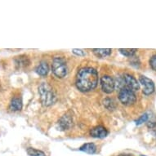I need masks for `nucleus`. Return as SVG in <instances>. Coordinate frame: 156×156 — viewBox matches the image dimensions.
<instances>
[{
  "label": "nucleus",
  "instance_id": "f257e3e1",
  "mask_svg": "<svg viewBox=\"0 0 156 156\" xmlns=\"http://www.w3.org/2000/svg\"><path fill=\"white\" fill-rule=\"evenodd\" d=\"M98 83V73L91 67H85L78 72L76 77V86L81 92L92 91Z\"/></svg>",
  "mask_w": 156,
  "mask_h": 156
},
{
  "label": "nucleus",
  "instance_id": "f03ea898",
  "mask_svg": "<svg viewBox=\"0 0 156 156\" xmlns=\"http://www.w3.org/2000/svg\"><path fill=\"white\" fill-rule=\"evenodd\" d=\"M38 93L40 96L42 104L45 106H49L55 103L56 97L53 89L47 83H43L38 87Z\"/></svg>",
  "mask_w": 156,
  "mask_h": 156
},
{
  "label": "nucleus",
  "instance_id": "7ed1b4c3",
  "mask_svg": "<svg viewBox=\"0 0 156 156\" xmlns=\"http://www.w3.org/2000/svg\"><path fill=\"white\" fill-rule=\"evenodd\" d=\"M51 69L53 74L58 78H64L67 74V66L65 60L56 56L53 59Z\"/></svg>",
  "mask_w": 156,
  "mask_h": 156
},
{
  "label": "nucleus",
  "instance_id": "20e7f679",
  "mask_svg": "<svg viewBox=\"0 0 156 156\" xmlns=\"http://www.w3.org/2000/svg\"><path fill=\"white\" fill-rule=\"evenodd\" d=\"M119 100L124 105H132L136 102V97L135 92L128 89V88H123L119 92Z\"/></svg>",
  "mask_w": 156,
  "mask_h": 156
},
{
  "label": "nucleus",
  "instance_id": "39448f33",
  "mask_svg": "<svg viewBox=\"0 0 156 156\" xmlns=\"http://www.w3.org/2000/svg\"><path fill=\"white\" fill-rule=\"evenodd\" d=\"M101 89L105 93H111L115 90V80L109 75H104L101 79Z\"/></svg>",
  "mask_w": 156,
  "mask_h": 156
},
{
  "label": "nucleus",
  "instance_id": "423d86ee",
  "mask_svg": "<svg viewBox=\"0 0 156 156\" xmlns=\"http://www.w3.org/2000/svg\"><path fill=\"white\" fill-rule=\"evenodd\" d=\"M123 80H124V86L125 88L133 91L135 92L136 91H138L140 89V84L137 82V80H136L135 77H133L131 74H126L123 75Z\"/></svg>",
  "mask_w": 156,
  "mask_h": 156
},
{
  "label": "nucleus",
  "instance_id": "0eeeda50",
  "mask_svg": "<svg viewBox=\"0 0 156 156\" xmlns=\"http://www.w3.org/2000/svg\"><path fill=\"white\" fill-rule=\"evenodd\" d=\"M139 80H140V83L144 86L143 89V93L146 96L148 95L152 94L154 92V83L151 79H149L147 77L144 76V75H141L139 77Z\"/></svg>",
  "mask_w": 156,
  "mask_h": 156
},
{
  "label": "nucleus",
  "instance_id": "6e6552de",
  "mask_svg": "<svg viewBox=\"0 0 156 156\" xmlns=\"http://www.w3.org/2000/svg\"><path fill=\"white\" fill-rule=\"evenodd\" d=\"M90 134L95 138H104L108 134V131L103 126H97L91 130Z\"/></svg>",
  "mask_w": 156,
  "mask_h": 156
},
{
  "label": "nucleus",
  "instance_id": "1a4fd4ad",
  "mask_svg": "<svg viewBox=\"0 0 156 156\" xmlns=\"http://www.w3.org/2000/svg\"><path fill=\"white\" fill-rule=\"evenodd\" d=\"M59 125L62 129L68 130L73 126V119L69 115H64L59 120Z\"/></svg>",
  "mask_w": 156,
  "mask_h": 156
},
{
  "label": "nucleus",
  "instance_id": "9d476101",
  "mask_svg": "<svg viewBox=\"0 0 156 156\" xmlns=\"http://www.w3.org/2000/svg\"><path fill=\"white\" fill-rule=\"evenodd\" d=\"M16 65L19 68H25V67H27L30 65V62L27 56H17L15 60Z\"/></svg>",
  "mask_w": 156,
  "mask_h": 156
},
{
  "label": "nucleus",
  "instance_id": "9b49d317",
  "mask_svg": "<svg viewBox=\"0 0 156 156\" xmlns=\"http://www.w3.org/2000/svg\"><path fill=\"white\" fill-rule=\"evenodd\" d=\"M111 49L110 48H98V49H93L92 51L93 53L100 58H105L106 56H110L111 54Z\"/></svg>",
  "mask_w": 156,
  "mask_h": 156
},
{
  "label": "nucleus",
  "instance_id": "f8f14e48",
  "mask_svg": "<svg viewBox=\"0 0 156 156\" xmlns=\"http://www.w3.org/2000/svg\"><path fill=\"white\" fill-rule=\"evenodd\" d=\"M80 150L81 151H83V152L89 154H94L97 151V146L93 143H86L83 144L80 147Z\"/></svg>",
  "mask_w": 156,
  "mask_h": 156
},
{
  "label": "nucleus",
  "instance_id": "ddd939ff",
  "mask_svg": "<svg viewBox=\"0 0 156 156\" xmlns=\"http://www.w3.org/2000/svg\"><path fill=\"white\" fill-rule=\"evenodd\" d=\"M49 67L47 62H41L36 68V72L37 74L41 75V76H46L48 74Z\"/></svg>",
  "mask_w": 156,
  "mask_h": 156
},
{
  "label": "nucleus",
  "instance_id": "4468645a",
  "mask_svg": "<svg viewBox=\"0 0 156 156\" xmlns=\"http://www.w3.org/2000/svg\"><path fill=\"white\" fill-rule=\"evenodd\" d=\"M10 108L11 110H14V111L21 110V108H22V101H21V98H19V97L12 98V100L11 101Z\"/></svg>",
  "mask_w": 156,
  "mask_h": 156
},
{
  "label": "nucleus",
  "instance_id": "2eb2a0df",
  "mask_svg": "<svg viewBox=\"0 0 156 156\" xmlns=\"http://www.w3.org/2000/svg\"><path fill=\"white\" fill-rule=\"evenodd\" d=\"M26 152L30 156H46L44 152L34 148H28L26 150Z\"/></svg>",
  "mask_w": 156,
  "mask_h": 156
},
{
  "label": "nucleus",
  "instance_id": "dca6fc26",
  "mask_svg": "<svg viewBox=\"0 0 156 156\" xmlns=\"http://www.w3.org/2000/svg\"><path fill=\"white\" fill-rule=\"evenodd\" d=\"M137 51V49L136 48H121L119 49V51H120V53H122L123 56H128V57H132L136 54Z\"/></svg>",
  "mask_w": 156,
  "mask_h": 156
},
{
  "label": "nucleus",
  "instance_id": "f3484780",
  "mask_svg": "<svg viewBox=\"0 0 156 156\" xmlns=\"http://www.w3.org/2000/svg\"><path fill=\"white\" fill-rule=\"evenodd\" d=\"M104 105L110 110L115 109V102H114V101L110 100V99H105L104 101Z\"/></svg>",
  "mask_w": 156,
  "mask_h": 156
},
{
  "label": "nucleus",
  "instance_id": "a211bd4d",
  "mask_svg": "<svg viewBox=\"0 0 156 156\" xmlns=\"http://www.w3.org/2000/svg\"><path fill=\"white\" fill-rule=\"evenodd\" d=\"M148 118H149L148 115H147V114H144V115H141L140 118H138L135 121L136 124V125H141V124H142L143 123L146 122L147 119H148Z\"/></svg>",
  "mask_w": 156,
  "mask_h": 156
},
{
  "label": "nucleus",
  "instance_id": "6ab92c4d",
  "mask_svg": "<svg viewBox=\"0 0 156 156\" xmlns=\"http://www.w3.org/2000/svg\"><path fill=\"white\" fill-rule=\"evenodd\" d=\"M150 66H151V69L156 71V55H154L150 59Z\"/></svg>",
  "mask_w": 156,
  "mask_h": 156
},
{
  "label": "nucleus",
  "instance_id": "aec40b11",
  "mask_svg": "<svg viewBox=\"0 0 156 156\" xmlns=\"http://www.w3.org/2000/svg\"><path fill=\"white\" fill-rule=\"evenodd\" d=\"M72 51H73V52H74L75 55H77V56H85V52L83 51V50H81V49H73Z\"/></svg>",
  "mask_w": 156,
  "mask_h": 156
},
{
  "label": "nucleus",
  "instance_id": "412c9836",
  "mask_svg": "<svg viewBox=\"0 0 156 156\" xmlns=\"http://www.w3.org/2000/svg\"><path fill=\"white\" fill-rule=\"evenodd\" d=\"M119 156H133L132 154H120V155Z\"/></svg>",
  "mask_w": 156,
  "mask_h": 156
}]
</instances>
